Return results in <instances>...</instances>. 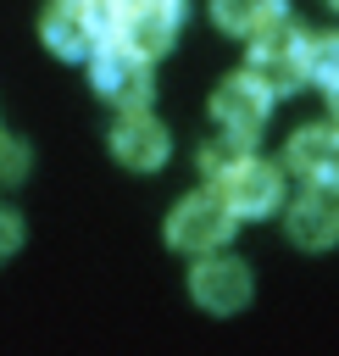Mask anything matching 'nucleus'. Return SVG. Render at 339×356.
I'll return each instance as SVG.
<instances>
[{"label": "nucleus", "instance_id": "obj_12", "mask_svg": "<svg viewBox=\"0 0 339 356\" xmlns=\"http://www.w3.org/2000/svg\"><path fill=\"white\" fill-rule=\"evenodd\" d=\"M211 17L228 33H256L261 22L283 17V0H211Z\"/></svg>", "mask_w": 339, "mask_h": 356}, {"label": "nucleus", "instance_id": "obj_5", "mask_svg": "<svg viewBox=\"0 0 339 356\" xmlns=\"http://www.w3.org/2000/svg\"><path fill=\"white\" fill-rule=\"evenodd\" d=\"M189 295H195L200 312L233 317V312L250 306V267L233 261V256H211V250H206V261L189 273Z\"/></svg>", "mask_w": 339, "mask_h": 356}, {"label": "nucleus", "instance_id": "obj_17", "mask_svg": "<svg viewBox=\"0 0 339 356\" xmlns=\"http://www.w3.org/2000/svg\"><path fill=\"white\" fill-rule=\"evenodd\" d=\"M322 95H328V106H333V117H339V78H333V83H328Z\"/></svg>", "mask_w": 339, "mask_h": 356}, {"label": "nucleus", "instance_id": "obj_4", "mask_svg": "<svg viewBox=\"0 0 339 356\" xmlns=\"http://www.w3.org/2000/svg\"><path fill=\"white\" fill-rule=\"evenodd\" d=\"M178 22H183V0H111V39L144 50L150 61L172 50Z\"/></svg>", "mask_w": 339, "mask_h": 356}, {"label": "nucleus", "instance_id": "obj_11", "mask_svg": "<svg viewBox=\"0 0 339 356\" xmlns=\"http://www.w3.org/2000/svg\"><path fill=\"white\" fill-rule=\"evenodd\" d=\"M289 172L300 178H339V128H300L289 139Z\"/></svg>", "mask_w": 339, "mask_h": 356}, {"label": "nucleus", "instance_id": "obj_10", "mask_svg": "<svg viewBox=\"0 0 339 356\" xmlns=\"http://www.w3.org/2000/svg\"><path fill=\"white\" fill-rule=\"evenodd\" d=\"M167 150H172V139H167V128H161L144 106H133V111L117 117V128H111V156H117L122 167L150 172V167L167 161Z\"/></svg>", "mask_w": 339, "mask_h": 356}, {"label": "nucleus", "instance_id": "obj_9", "mask_svg": "<svg viewBox=\"0 0 339 356\" xmlns=\"http://www.w3.org/2000/svg\"><path fill=\"white\" fill-rule=\"evenodd\" d=\"M289 239L306 250H322L339 239V178H317L295 206H289Z\"/></svg>", "mask_w": 339, "mask_h": 356}, {"label": "nucleus", "instance_id": "obj_14", "mask_svg": "<svg viewBox=\"0 0 339 356\" xmlns=\"http://www.w3.org/2000/svg\"><path fill=\"white\" fill-rule=\"evenodd\" d=\"M339 78V33H322V39H311V83H333Z\"/></svg>", "mask_w": 339, "mask_h": 356}, {"label": "nucleus", "instance_id": "obj_15", "mask_svg": "<svg viewBox=\"0 0 339 356\" xmlns=\"http://www.w3.org/2000/svg\"><path fill=\"white\" fill-rule=\"evenodd\" d=\"M28 145L22 139H11V134H0V189H11V184H22L28 178Z\"/></svg>", "mask_w": 339, "mask_h": 356}, {"label": "nucleus", "instance_id": "obj_2", "mask_svg": "<svg viewBox=\"0 0 339 356\" xmlns=\"http://www.w3.org/2000/svg\"><path fill=\"white\" fill-rule=\"evenodd\" d=\"M89 83L100 100H111L117 111H133V106H150L156 95V72H150V56L122 44V39H100V50L89 56Z\"/></svg>", "mask_w": 339, "mask_h": 356}, {"label": "nucleus", "instance_id": "obj_18", "mask_svg": "<svg viewBox=\"0 0 339 356\" xmlns=\"http://www.w3.org/2000/svg\"><path fill=\"white\" fill-rule=\"evenodd\" d=\"M328 6H333V11H339V0H328Z\"/></svg>", "mask_w": 339, "mask_h": 356}, {"label": "nucleus", "instance_id": "obj_19", "mask_svg": "<svg viewBox=\"0 0 339 356\" xmlns=\"http://www.w3.org/2000/svg\"><path fill=\"white\" fill-rule=\"evenodd\" d=\"M83 6H94V0H83Z\"/></svg>", "mask_w": 339, "mask_h": 356}, {"label": "nucleus", "instance_id": "obj_13", "mask_svg": "<svg viewBox=\"0 0 339 356\" xmlns=\"http://www.w3.org/2000/svg\"><path fill=\"white\" fill-rule=\"evenodd\" d=\"M245 156H250V139H245V134H222V139H206L195 161H200V178L217 184V178H228Z\"/></svg>", "mask_w": 339, "mask_h": 356}, {"label": "nucleus", "instance_id": "obj_8", "mask_svg": "<svg viewBox=\"0 0 339 356\" xmlns=\"http://www.w3.org/2000/svg\"><path fill=\"white\" fill-rule=\"evenodd\" d=\"M217 195L233 206V217H267V211H278L283 178H278V167H272V161L245 156L228 178H217Z\"/></svg>", "mask_w": 339, "mask_h": 356}, {"label": "nucleus", "instance_id": "obj_16", "mask_svg": "<svg viewBox=\"0 0 339 356\" xmlns=\"http://www.w3.org/2000/svg\"><path fill=\"white\" fill-rule=\"evenodd\" d=\"M17 245H22V222H17L11 211H0V261H6Z\"/></svg>", "mask_w": 339, "mask_h": 356}, {"label": "nucleus", "instance_id": "obj_3", "mask_svg": "<svg viewBox=\"0 0 339 356\" xmlns=\"http://www.w3.org/2000/svg\"><path fill=\"white\" fill-rule=\"evenodd\" d=\"M233 239V206L217 195V189H200V195H183L167 217V245L172 250H222Z\"/></svg>", "mask_w": 339, "mask_h": 356}, {"label": "nucleus", "instance_id": "obj_1", "mask_svg": "<svg viewBox=\"0 0 339 356\" xmlns=\"http://www.w3.org/2000/svg\"><path fill=\"white\" fill-rule=\"evenodd\" d=\"M250 72L272 89V95H289L311 78V39L289 22V17H272L250 33Z\"/></svg>", "mask_w": 339, "mask_h": 356}, {"label": "nucleus", "instance_id": "obj_7", "mask_svg": "<svg viewBox=\"0 0 339 356\" xmlns=\"http://www.w3.org/2000/svg\"><path fill=\"white\" fill-rule=\"evenodd\" d=\"M39 39H44L50 56L83 61V56L100 50V22H94V11H89L83 0H56V6H44V17H39Z\"/></svg>", "mask_w": 339, "mask_h": 356}, {"label": "nucleus", "instance_id": "obj_6", "mask_svg": "<svg viewBox=\"0 0 339 356\" xmlns=\"http://www.w3.org/2000/svg\"><path fill=\"white\" fill-rule=\"evenodd\" d=\"M211 117L228 128V134H245L256 139L272 117V89L256 78V72H239V78H222L217 95H211Z\"/></svg>", "mask_w": 339, "mask_h": 356}]
</instances>
